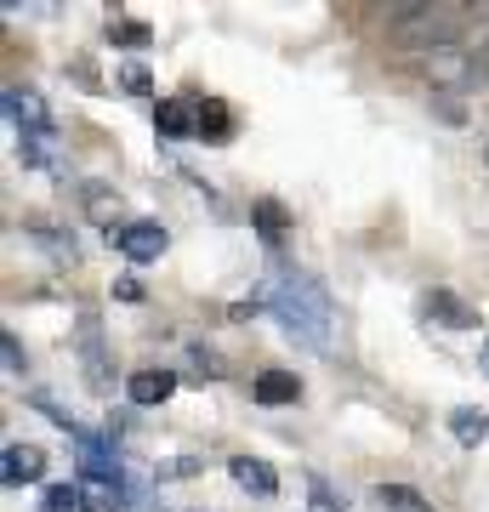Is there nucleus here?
Segmentation results:
<instances>
[{"mask_svg":"<svg viewBox=\"0 0 489 512\" xmlns=\"http://www.w3.org/2000/svg\"><path fill=\"white\" fill-rule=\"evenodd\" d=\"M177 393V376L171 370H131L126 376V399L137 404V410H154V404H165Z\"/></svg>","mask_w":489,"mask_h":512,"instance_id":"obj_9","label":"nucleus"},{"mask_svg":"<svg viewBox=\"0 0 489 512\" xmlns=\"http://www.w3.org/2000/svg\"><path fill=\"white\" fill-rule=\"evenodd\" d=\"M200 137H205V143H222V137H234V114H228V103L205 97V109H200Z\"/></svg>","mask_w":489,"mask_h":512,"instance_id":"obj_17","label":"nucleus"},{"mask_svg":"<svg viewBox=\"0 0 489 512\" xmlns=\"http://www.w3.org/2000/svg\"><path fill=\"white\" fill-rule=\"evenodd\" d=\"M268 313L285 325V336H296L302 348H313V353H330L336 348V313H330V296H325V285L319 279H308V274H279V285L268 291Z\"/></svg>","mask_w":489,"mask_h":512,"instance_id":"obj_1","label":"nucleus"},{"mask_svg":"<svg viewBox=\"0 0 489 512\" xmlns=\"http://www.w3.org/2000/svg\"><path fill=\"white\" fill-rule=\"evenodd\" d=\"M114 296H120V302H143V279H114Z\"/></svg>","mask_w":489,"mask_h":512,"instance_id":"obj_27","label":"nucleus"},{"mask_svg":"<svg viewBox=\"0 0 489 512\" xmlns=\"http://www.w3.org/2000/svg\"><path fill=\"white\" fill-rule=\"evenodd\" d=\"M114 245L131 256V262H160L165 245H171V234H165V222L143 217V222H126L120 234H114Z\"/></svg>","mask_w":489,"mask_h":512,"instance_id":"obj_5","label":"nucleus"},{"mask_svg":"<svg viewBox=\"0 0 489 512\" xmlns=\"http://www.w3.org/2000/svg\"><path fill=\"white\" fill-rule=\"evenodd\" d=\"M421 74H427V86H438L444 97L467 92L472 80H484L478 57H472L461 40H450V46H433V52H421Z\"/></svg>","mask_w":489,"mask_h":512,"instance_id":"obj_2","label":"nucleus"},{"mask_svg":"<svg viewBox=\"0 0 489 512\" xmlns=\"http://www.w3.org/2000/svg\"><path fill=\"white\" fill-rule=\"evenodd\" d=\"M120 86H126L131 97H154V74H148L137 57H131V63H120Z\"/></svg>","mask_w":489,"mask_h":512,"instance_id":"obj_21","label":"nucleus"},{"mask_svg":"<svg viewBox=\"0 0 489 512\" xmlns=\"http://www.w3.org/2000/svg\"><path fill=\"white\" fill-rule=\"evenodd\" d=\"M478 365H484V370H489V342H484V353H478Z\"/></svg>","mask_w":489,"mask_h":512,"instance_id":"obj_29","label":"nucleus"},{"mask_svg":"<svg viewBox=\"0 0 489 512\" xmlns=\"http://www.w3.org/2000/svg\"><path fill=\"white\" fill-rule=\"evenodd\" d=\"M109 40H114V46H131V52H143L148 40H154V29H148V23H109Z\"/></svg>","mask_w":489,"mask_h":512,"instance_id":"obj_20","label":"nucleus"},{"mask_svg":"<svg viewBox=\"0 0 489 512\" xmlns=\"http://www.w3.org/2000/svg\"><path fill=\"white\" fill-rule=\"evenodd\" d=\"M421 313H427L433 325H444V330H478V308L461 302L455 291H444V285H433V291L421 296Z\"/></svg>","mask_w":489,"mask_h":512,"instance_id":"obj_6","label":"nucleus"},{"mask_svg":"<svg viewBox=\"0 0 489 512\" xmlns=\"http://www.w3.org/2000/svg\"><path fill=\"white\" fill-rule=\"evenodd\" d=\"M308 490H313V512H347L342 501H336V490H330L325 478H308Z\"/></svg>","mask_w":489,"mask_h":512,"instance_id":"obj_24","label":"nucleus"},{"mask_svg":"<svg viewBox=\"0 0 489 512\" xmlns=\"http://www.w3.org/2000/svg\"><path fill=\"white\" fill-rule=\"evenodd\" d=\"M251 399L256 404H296L302 399V382H296L290 370H262V376L251 382Z\"/></svg>","mask_w":489,"mask_h":512,"instance_id":"obj_15","label":"nucleus"},{"mask_svg":"<svg viewBox=\"0 0 489 512\" xmlns=\"http://www.w3.org/2000/svg\"><path fill=\"white\" fill-rule=\"evenodd\" d=\"M450 439L467 444V450H478V444L489 439V410H478V404H455L450 410Z\"/></svg>","mask_w":489,"mask_h":512,"instance_id":"obj_14","label":"nucleus"},{"mask_svg":"<svg viewBox=\"0 0 489 512\" xmlns=\"http://www.w3.org/2000/svg\"><path fill=\"white\" fill-rule=\"evenodd\" d=\"M251 222H256V234H262V245H268V251H279V245L290 239V211L279 200H256L251 205Z\"/></svg>","mask_w":489,"mask_h":512,"instance_id":"obj_13","label":"nucleus"},{"mask_svg":"<svg viewBox=\"0 0 489 512\" xmlns=\"http://www.w3.org/2000/svg\"><path fill=\"white\" fill-rule=\"evenodd\" d=\"M0 359H6V376H29V359H23V348H18L12 330H0Z\"/></svg>","mask_w":489,"mask_h":512,"instance_id":"obj_23","label":"nucleus"},{"mask_svg":"<svg viewBox=\"0 0 489 512\" xmlns=\"http://www.w3.org/2000/svg\"><path fill=\"white\" fill-rule=\"evenodd\" d=\"M228 473H234V484L245 495H256V501H273V495H279V473H273L262 456H234L228 461Z\"/></svg>","mask_w":489,"mask_h":512,"instance_id":"obj_8","label":"nucleus"},{"mask_svg":"<svg viewBox=\"0 0 489 512\" xmlns=\"http://www.w3.org/2000/svg\"><path fill=\"white\" fill-rule=\"evenodd\" d=\"M154 126H160V137H200V109L188 97H160Z\"/></svg>","mask_w":489,"mask_h":512,"instance_id":"obj_10","label":"nucleus"},{"mask_svg":"<svg viewBox=\"0 0 489 512\" xmlns=\"http://www.w3.org/2000/svg\"><path fill=\"white\" fill-rule=\"evenodd\" d=\"M18 160L23 165H57V131H23Z\"/></svg>","mask_w":489,"mask_h":512,"instance_id":"obj_16","label":"nucleus"},{"mask_svg":"<svg viewBox=\"0 0 489 512\" xmlns=\"http://www.w3.org/2000/svg\"><path fill=\"white\" fill-rule=\"evenodd\" d=\"M376 501H381L387 512H433V501H427V495H416L410 484H381Z\"/></svg>","mask_w":489,"mask_h":512,"instance_id":"obj_18","label":"nucleus"},{"mask_svg":"<svg viewBox=\"0 0 489 512\" xmlns=\"http://www.w3.org/2000/svg\"><path fill=\"white\" fill-rule=\"evenodd\" d=\"M29 404H35L40 416H52V421H57V427H63V433H80V421H74V416H69V410H63V404H57V399H52V393H29Z\"/></svg>","mask_w":489,"mask_h":512,"instance_id":"obj_22","label":"nucleus"},{"mask_svg":"<svg viewBox=\"0 0 489 512\" xmlns=\"http://www.w3.org/2000/svg\"><path fill=\"white\" fill-rule=\"evenodd\" d=\"M6 114H12L18 137H23V131H57V126H52V109H46L35 92H18V86L6 92Z\"/></svg>","mask_w":489,"mask_h":512,"instance_id":"obj_12","label":"nucleus"},{"mask_svg":"<svg viewBox=\"0 0 489 512\" xmlns=\"http://www.w3.org/2000/svg\"><path fill=\"white\" fill-rule=\"evenodd\" d=\"M74 353H80V365H86V382L97 387V393H109V353H103V325H97V313L80 308V330H74Z\"/></svg>","mask_w":489,"mask_h":512,"instance_id":"obj_4","label":"nucleus"},{"mask_svg":"<svg viewBox=\"0 0 489 512\" xmlns=\"http://www.w3.org/2000/svg\"><path fill=\"white\" fill-rule=\"evenodd\" d=\"M455 12H461V6H427V0H421L416 18L393 23V35H399V40H421V52L450 46V40H455Z\"/></svg>","mask_w":489,"mask_h":512,"instance_id":"obj_3","label":"nucleus"},{"mask_svg":"<svg viewBox=\"0 0 489 512\" xmlns=\"http://www.w3.org/2000/svg\"><path fill=\"white\" fill-rule=\"evenodd\" d=\"M86 512H120V507H114V501H103V495H97V501H86Z\"/></svg>","mask_w":489,"mask_h":512,"instance_id":"obj_28","label":"nucleus"},{"mask_svg":"<svg viewBox=\"0 0 489 512\" xmlns=\"http://www.w3.org/2000/svg\"><path fill=\"white\" fill-rule=\"evenodd\" d=\"M154 473H160V478H194V473H200V461H194V456H177V461H160Z\"/></svg>","mask_w":489,"mask_h":512,"instance_id":"obj_26","label":"nucleus"},{"mask_svg":"<svg viewBox=\"0 0 489 512\" xmlns=\"http://www.w3.org/2000/svg\"><path fill=\"white\" fill-rule=\"evenodd\" d=\"M80 205H86V217L97 222V228H109V239L126 228V222H120V194H114L109 183H86L80 188Z\"/></svg>","mask_w":489,"mask_h":512,"instance_id":"obj_11","label":"nucleus"},{"mask_svg":"<svg viewBox=\"0 0 489 512\" xmlns=\"http://www.w3.org/2000/svg\"><path fill=\"white\" fill-rule=\"evenodd\" d=\"M40 473H46V450H40V444H6V450H0V478H6V490L40 484Z\"/></svg>","mask_w":489,"mask_h":512,"instance_id":"obj_7","label":"nucleus"},{"mask_svg":"<svg viewBox=\"0 0 489 512\" xmlns=\"http://www.w3.org/2000/svg\"><path fill=\"white\" fill-rule=\"evenodd\" d=\"M40 512H86V501H80V490H74V484H46Z\"/></svg>","mask_w":489,"mask_h":512,"instance_id":"obj_19","label":"nucleus"},{"mask_svg":"<svg viewBox=\"0 0 489 512\" xmlns=\"http://www.w3.org/2000/svg\"><path fill=\"white\" fill-rule=\"evenodd\" d=\"M188 359H194V370H205V382H217L222 376V359L211 348H188Z\"/></svg>","mask_w":489,"mask_h":512,"instance_id":"obj_25","label":"nucleus"}]
</instances>
